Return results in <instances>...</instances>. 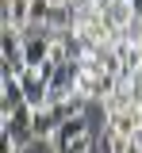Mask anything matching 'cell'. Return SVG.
<instances>
[{"instance_id":"12","label":"cell","mask_w":142,"mask_h":153,"mask_svg":"<svg viewBox=\"0 0 142 153\" xmlns=\"http://www.w3.org/2000/svg\"><path fill=\"white\" fill-rule=\"evenodd\" d=\"M77 92H81L88 103H100V76H92V73L81 69V76H77Z\"/></svg>"},{"instance_id":"15","label":"cell","mask_w":142,"mask_h":153,"mask_svg":"<svg viewBox=\"0 0 142 153\" xmlns=\"http://www.w3.org/2000/svg\"><path fill=\"white\" fill-rule=\"evenodd\" d=\"M23 153H27V149H23Z\"/></svg>"},{"instance_id":"1","label":"cell","mask_w":142,"mask_h":153,"mask_svg":"<svg viewBox=\"0 0 142 153\" xmlns=\"http://www.w3.org/2000/svg\"><path fill=\"white\" fill-rule=\"evenodd\" d=\"M19 84H23V100L39 111V107H50V84H46V76H42V69H31V65H23L19 73Z\"/></svg>"},{"instance_id":"10","label":"cell","mask_w":142,"mask_h":153,"mask_svg":"<svg viewBox=\"0 0 142 153\" xmlns=\"http://www.w3.org/2000/svg\"><path fill=\"white\" fill-rule=\"evenodd\" d=\"M96 146H100V138L88 130V134H81V138H73V142H65V146L54 149V153H96Z\"/></svg>"},{"instance_id":"2","label":"cell","mask_w":142,"mask_h":153,"mask_svg":"<svg viewBox=\"0 0 142 153\" xmlns=\"http://www.w3.org/2000/svg\"><path fill=\"white\" fill-rule=\"evenodd\" d=\"M104 123H108V130L123 134V138H138V134H142V107H138V103H131L127 111L104 115Z\"/></svg>"},{"instance_id":"6","label":"cell","mask_w":142,"mask_h":153,"mask_svg":"<svg viewBox=\"0 0 142 153\" xmlns=\"http://www.w3.org/2000/svg\"><path fill=\"white\" fill-rule=\"evenodd\" d=\"M4 27L27 31L31 27V0H4Z\"/></svg>"},{"instance_id":"7","label":"cell","mask_w":142,"mask_h":153,"mask_svg":"<svg viewBox=\"0 0 142 153\" xmlns=\"http://www.w3.org/2000/svg\"><path fill=\"white\" fill-rule=\"evenodd\" d=\"M58 115L50 111V107H39L35 111V142H54L58 138Z\"/></svg>"},{"instance_id":"4","label":"cell","mask_w":142,"mask_h":153,"mask_svg":"<svg viewBox=\"0 0 142 153\" xmlns=\"http://www.w3.org/2000/svg\"><path fill=\"white\" fill-rule=\"evenodd\" d=\"M23 65V31H12V27H4V69L8 73H19Z\"/></svg>"},{"instance_id":"13","label":"cell","mask_w":142,"mask_h":153,"mask_svg":"<svg viewBox=\"0 0 142 153\" xmlns=\"http://www.w3.org/2000/svg\"><path fill=\"white\" fill-rule=\"evenodd\" d=\"M0 153H23L19 138H16V134H8V130H0Z\"/></svg>"},{"instance_id":"9","label":"cell","mask_w":142,"mask_h":153,"mask_svg":"<svg viewBox=\"0 0 142 153\" xmlns=\"http://www.w3.org/2000/svg\"><path fill=\"white\" fill-rule=\"evenodd\" d=\"M81 134H88V119H84V115H77V119H69V123H61V126H58V138H54L50 146H54V149H61L65 142H73V138H81Z\"/></svg>"},{"instance_id":"14","label":"cell","mask_w":142,"mask_h":153,"mask_svg":"<svg viewBox=\"0 0 142 153\" xmlns=\"http://www.w3.org/2000/svg\"><path fill=\"white\" fill-rule=\"evenodd\" d=\"M127 153H142V134H138V138H131V142H127Z\"/></svg>"},{"instance_id":"3","label":"cell","mask_w":142,"mask_h":153,"mask_svg":"<svg viewBox=\"0 0 142 153\" xmlns=\"http://www.w3.org/2000/svg\"><path fill=\"white\" fill-rule=\"evenodd\" d=\"M50 35H23V61L31 65V69H42L46 61H50Z\"/></svg>"},{"instance_id":"11","label":"cell","mask_w":142,"mask_h":153,"mask_svg":"<svg viewBox=\"0 0 142 153\" xmlns=\"http://www.w3.org/2000/svg\"><path fill=\"white\" fill-rule=\"evenodd\" d=\"M127 142H131V138H123V134H115V130H108V126H104L96 153H127Z\"/></svg>"},{"instance_id":"8","label":"cell","mask_w":142,"mask_h":153,"mask_svg":"<svg viewBox=\"0 0 142 153\" xmlns=\"http://www.w3.org/2000/svg\"><path fill=\"white\" fill-rule=\"evenodd\" d=\"M19 103H27V100H23V84H19V76H16V73L4 69V111H0V115L16 111Z\"/></svg>"},{"instance_id":"5","label":"cell","mask_w":142,"mask_h":153,"mask_svg":"<svg viewBox=\"0 0 142 153\" xmlns=\"http://www.w3.org/2000/svg\"><path fill=\"white\" fill-rule=\"evenodd\" d=\"M100 16L111 23V31H131V23H135V4H131V0H111Z\"/></svg>"}]
</instances>
